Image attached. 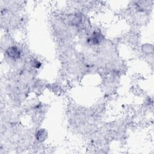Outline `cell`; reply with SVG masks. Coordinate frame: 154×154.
Instances as JSON below:
<instances>
[{
  "label": "cell",
  "instance_id": "6da1fadb",
  "mask_svg": "<svg viewBox=\"0 0 154 154\" xmlns=\"http://www.w3.org/2000/svg\"><path fill=\"white\" fill-rule=\"evenodd\" d=\"M7 54L11 58L16 59L20 57V51L19 49L16 46H11L7 49Z\"/></svg>",
  "mask_w": 154,
  "mask_h": 154
}]
</instances>
